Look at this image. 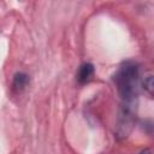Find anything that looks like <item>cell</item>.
<instances>
[{
    "mask_svg": "<svg viewBox=\"0 0 154 154\" xmlns=\"http://www.w3.org/2000/svg\"><path fill=\"white\" fill-rule=\"evenodd\" d=\"M114 83L123 102H136L140 88V66L134 61L124 63L114 75Z\"/></svg>",
    "mask_w": 154,
    "mask_h": 154,
    "instance_id": "obj_1",
    "label": "cell"
},
{
    "mask_svg": "<svg viewBox=\"0 0 154 154\" xmlns=\"http://www.w3.org/2000/svg\"><path fill=\"white\" fill-rule=\"evenodd\" d=\"M94 66L89 63H84L79 66L78 71H77V81L79 84H84L87 82H89L91 79V77L94 76Z\"/></svg>",
    "mask_w": 154,
    "mask_h": 154,
    "instance_id": "obj_2",
    "label": "cell"
},
{
    "mask_svg": "<svg viewBox=\"0 0 154 154\" xmlns=\"http://www.w3.org/2000/svg\"><path fill=\"white\" fill-rule=\"evenodd\" d=\"M28 83H29V77L24 72H18L14 75V78H13V88L14 89L20 91L28 85Z\"/></svg>",
    "mask_w": 154,
    "mask_h": 154,
    "instance_id": "obj_3",
    "label": "cell"
},
{
    "mask_svg": "<svg viewBox=\"0 0 154 154\" xmlns=\"http://www.w3.org/2000/svg\"><path fill=\"white\" fill-rule=\"evenodd\" d=\"M142 85H143L144 90H147L152 95V91H153V77H152V75H148L144 77V79L142 81Z\"/></svg>",
    "mask_w": 154,
    "mask_h": 154,
    "instance_id": "obj_4",
    "label": "cell"
},
{
    "mask_svg": "<svg viewBox=\"0 0 154 154\" xmlns=\"http://www.w3.org/2000/svg\"><path fill=\"white\" fill-rule=\"evenodd\" d=\"M138 154H150V150H149V149H143V150L140 152Z\"/></svg>",
    "mask_w": 154,
    "mask_h": 154,
    "instance_id": "obj_5",
    "label": "cell"
}]
</instances>
